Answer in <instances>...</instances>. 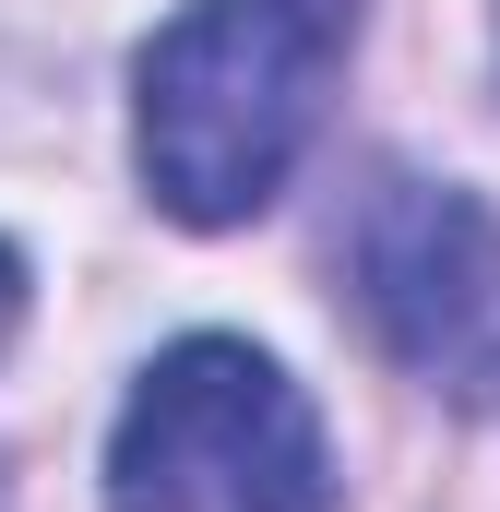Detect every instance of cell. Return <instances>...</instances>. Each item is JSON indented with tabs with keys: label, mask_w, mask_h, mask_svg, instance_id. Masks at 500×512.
<instances>
[{
	"label": "cell",
	"mask_w": 500,
	"mask_h": 512,
	"mask_svg": "<svg viewBox=\"0 0 500 512\" xmlns=\"http://www.w3.org/2000/svg\"><path fill=\"white\" fill-rule=\"evenodd\" d=\"M358 48V0H191L143 48L131 155L179 227H239L310 155L322 96Z\"/></svg>",
	"instance_id": "cell-1"
},
{
	"label": "cell",
	"mask_w": 500,
	"mask_h": 512,
	"mask_svg": "<svg viewBox=\"0 0 500 512\" xmlns=\"http://www.w3.org/2000/svg\"><path fill=\"white\" fill-rule=\"evenodd\" d=\"M108 512H334L310 393L239 334H191L108 429Z\"/></svg>",
	"instance_id": "cell-2"
},
{
	"label": "cell",
	"mask_w": 500,
	"mask_h": 512,
	"mask_svg": "<svg viewBox=\"0 0 500 512\" xmlns=\"http://www.w3.org/2000/svg\"><path fill=\"white\" fill-rule=\"evenodd\" d=\"M346 274L370 334L453 405H500V215L453 179H370Z\"/></svg>",
	"instance_id": "cell-3"
},
{
	"label": "cell",
	"mask_w": 500,
	"mask_h": 512,
	"mask_svg": "<svg viewBox=\"0 0 500 512\" xmlns=\"http://www.w3.org/2000/svg\"><path fill=\"white\" fill-rule=\"evenodd\" d=\"M12 310H24V262L0 251V334H12Z\"/></svg>",
	"instance_id": "cell-4"
}]
</instances>
